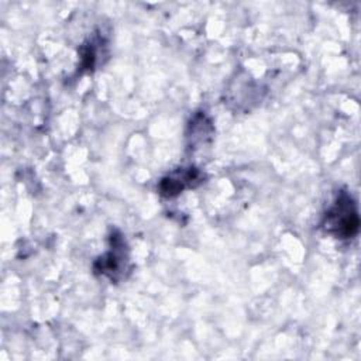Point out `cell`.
Masks as SVG:
<instances>
[{
  "label": "cell",
  "instance_id": "1",
  "mask_svg": "<svg viewBox=\"0 0 361 361\" xmlns=\"http://www.w3.org/2000/svg\"><path fill=\"white\" fill-rule=\"evenodd\" d=\"M360 226L358 212L353 197L343 192L324 216V227L337 238H351Z\"/></svg>",
  "mask_w": 361,
  "mask_h": 361
}]
</instances>
